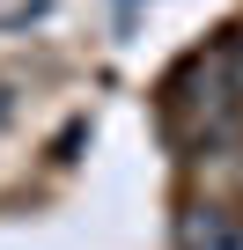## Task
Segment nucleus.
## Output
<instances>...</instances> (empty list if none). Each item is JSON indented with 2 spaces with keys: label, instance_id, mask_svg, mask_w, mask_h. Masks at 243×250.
<instances>
[{
  "label": "nucleus",
  "instance_id": "nucleus-1",
  "mask_svg": "<svg viewBox=\"0 0 243 250\" xmlns=\"http://www.w3.org/2000/svg\"><path fill=\"white\" fill-rule=\"evenodd\" d=\"M236 81H228V52L214 44V52H199V59H184V74L170 81V125L177 133H192L199 147H214V140H228V125H236Z\"/></svg>",
  "mask_w": 243,
  "mask_h": 250
},
{
  "label": "nucleus",
  "instance_id": "nucleus-2",
  "mask_svg": "<svg viewBox=\"0 0 243 250\" xmlns=\"http://www.w3.org/2000/svg\"><path fill=\"white\" fill-rule=\"evenodd\" d=\"M177 250H243V213L221 199H199L177 213Z\"/></svg>",
  "mask_w": 243,
  "mask_h": 250
},
{
  "label": "nucleus",
  "instance_id": "nucleus-3",
  "mask_svg": "<svg viewBox=\"0 0 243 250\" xmlns=\"http://www.w3.org/2000/svg\"><path fill=\"white\" fill-rule=\"evenodd\" d=\"M221 52H228V81H236V103H243V30H236Z\"/></svg>",
  "mask_w": 243,
  "mask_h": 250
}]
</instances>
